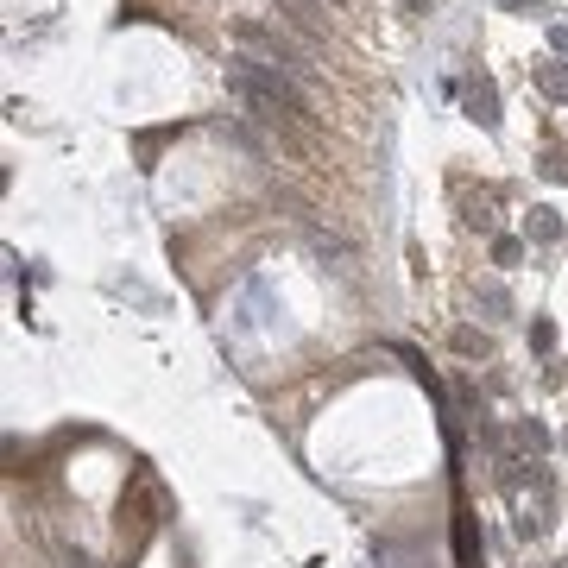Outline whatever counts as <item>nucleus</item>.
Here are the masks:
<instances>
[{"label": "nucleus", "mask_w": 568, "mask_h": 568, "mask_svg": "<svg viewBox=\"0 0 568 568\" xmlns=\"http://www.w3.org/2000/svg\"><path fill=\"white\" fill-rule=\"evenodd\" d=\"M322 7H348V0H322Z\"/></svg>", "instance_id": "f257e3e1"}]
</instances>
